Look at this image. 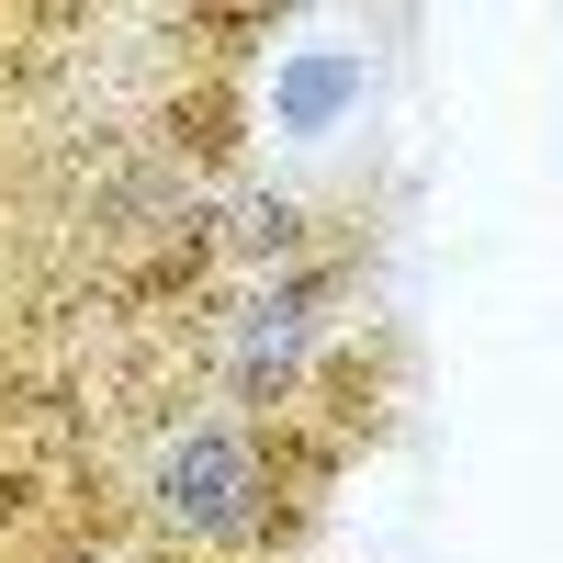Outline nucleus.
I'll list each match as a JSON object with an SVG mask.
<instances>
[{
  "instance_id": "1",
  "label": "nucleus",
  "mask_w": 563,
  "mask_h": 563,
  "mask_svg": "<svg viewBox=\"0 0 563 563\" xmlns=\"http://www.w3.org/2000/svg\"><path fill=\"white\" fill-rule=\"evenodd\" d=\"M135 496H147L158 541H180V552H249L282 530V507H316L282 417H249V406H180L147 440Z\"/></svg>"
},
{
  "instance_id": "2",
  "label": "nucleus",
  "mask_w": 563,
  "mask_h": 563,
  "mask_svg": "<svg viewBox=\"0 0 563 563\" xmlns=\"http://www.w3.org/2000/svg\"><path fill=\"white\" fill-rule=\"evenodd\" d=\"M327 282L316 260L305 271H249L238 294L214 305V372H225V406H271V417H294L305 384H316V361H327Z\"/></svg>"
},
{
  "instance_id": "3",
  "label": "nucleus",
  "mask_w": 563,
  "mask_h": 563,
  "mask_svg": "<svg viewBox=\"0 0 563 563\" xmlns=\"http://www.w3.org/2000/svg\"><path fill=\"white\" fill-rule=\"evenodd\" d=\"M361 90H372L361 45H294L271 68V124L282 135H339V113H361Z\"/></svg>"
},
{
  "instance_id": "4",
  "label": "nucleus",
  "mask_w": 563,
  "mask_h": 563,
  "mask_svg": "<svg viewBox=\"0 0 563 563\" xmlns=\"http://www.w3.org/2000/svg\"><path fill=\"white\" fill-rule=\"evenodd\" d=\"M214 249L238 260V282H249V271H305L316 203H305V192H238V203L214 214Z\"/></svg>"
}]
</instances>
